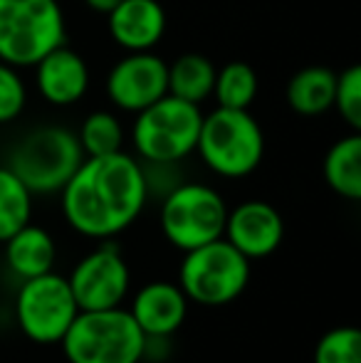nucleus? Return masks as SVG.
Returning <instances> with one entry per match:
<instances>
[{"instance_id":"nucleus-8","label":"nucleus","mask_w":361,"mask_h":363,"mask_svg":"<svg viewBox=\"0 0 361 363\" xmlns=\"http://www.w3.org/2000/svg\"><path fill=\"white\" fill-rule=\"evenodd\" d=\"M228 203L213 186L198 181H181L164 193L159 225L171 247L188 252L223 238Z\"/></svg>"},{"instance_id":"nucleus-20","label":"nucleus","mask_w":361,"mask_h":363,"mask_svg":"<svg viewBox=\"0 0 361 363\" xmlns=\"http://www.w3.org/2000/svg\"><path fill=\"white\" fill-rule=\"evenodd\" d=\"M260 91V79L257 72L243 60L226 62L221 69H216V82H213V99L216 106L226 109H250L252 101Z\"/></svg>"},{"instance_id":"nucleus-11","label":"nucleus","mask_w":361,"mask_h":363,"mask_svg":"<svg viewBox=\"0 0 361 363\" xmlns=\"http://www.w3.org/2000/svg\"><path fill=\"white\" fill-rule=\"evenodd\" d=\"M104 91L114 109L136 114L169 94V62L154 50L124 52L106 72Z\"/></svg>"},{"instance_id":"nucleus-14","label":"nucleus","mask_w":361,"mask_h":363,"mask_svg":"<svg viewBox=\"0 0 361 363\" xmlns=\"http://www.w3.org/2000/svg\"><path fill=\"white\" fill-rule=\"evenodd\" d=\"M169 15L159 0H121L106 13V33L124 52H151L161 45Z\"/></svg>"},{"instance_id":"nucleus-4","label":"nucleus","mask_w":361,"mask_h":363,"mask_svg":"<svg viewBox=\"0 0 361 363\" xmlns=\"http://www.w3.org/2000/svg\"><path fill=\"white\" fill-rule=\"evenodd\" d=\"M67 43L60 0H0V60L33 69L50 50Z\"/></svg>"},{"instance_id":"nucleus-18","label":"nucleus","mask_w":361,"mask_h":363,"mask_svg":"<svg viewBox=\"0 0 361 363\" xmlns=\"http://www.w3.org/2000/svg\"><path fill=\"white\" fill-rule=\"evenodd\" d=\"M322 173L327 186L344 201L361 198V134H352L337 139L329 146L322 163Z\"/></svg>"},{"instance_id":"nucleus-1","label":"nucleus","mask_w":361,"mask_h":363,"mask_svg":"<svg viewBox=\"0 0 361 363\" xmlns=\"http://www.w3.org/2000/svg\"><path fill=\"white\" fill-rule=\"evenodd\" d=\"M149 196L141 161L119 151L84 158L60 191V206L74 233L101 242L129 230L144 213Z\"/></svg>"},{"instance_id":"nucleus-2","label":"nucleus","mask_w":361,"mask_h":363,"mask_svg":"<svg viewBox=\"0 0 361 363\" xmlns=\"http://www.w3.org/2000/svg\"><path fill=\"white\" fill-rule=\"evenodd\" d=\"M265 131L250 109L216 106L203 114L196 153L211 173L240 181L260 168L265 158Z\"/></svg>"},{"instance_id":"nucleus-15","label":"nucleus","mask_w":361,"mask_h":363,"mask_svg":"<svg viewBox=\"0 0 361 363\" xmlns=\"http://www.w3.org/2000/svg\"><path fill=\"white\" fill-rule=\"evenodd\" d=\"M188 306L191 301L183 294L179 282L156 279L136 289L126 311L146 339H169L188 319Z\"/></svg>"},{"instance_id":"nucleus-21","label":"nucleus","mask_w":361,"mask_h":363,"mask_svg":"<svg viewBox=\"0 0 361 363\" xmlns=\"http://www.w3.org/2000/svg\"><path fill=\"white\" fill-rule=\"evenodd\" d=\"M77 139L84 151V158L111 156V153L124 151L126 129L114 111L96 109L84 116L82 126H79V131H77Z\"/></svg>"},{"instance_id":"nucleus-17","label":"nucleus","mask_w":361,"mask_h":363,"mask_svg":"<svg viewBox=\"0 0 361 363\" xmlns=\"http://www.w3.org/2000/svg\"><path fill=\"white\" fill-rule=\"evenodd\" d=\"M337 72L322 65H309L292 74L287 82V104L299 116L327 114L334 106Z\"/></svg>"},{"instance_id":"nucleus-25","label":"nucleus","mask_w":361,"mask_h":363,"mask_svg":"<svg viewBox=\"0 0 361 363\" xmlns=\"http://www.w3.org/2000/svg\"><path fill=\"white\" fill-rule=\"evenodd\" d=\"M28 101V82L23 79L20 69L0 60V126L20 119Z\"/></svg>"},{"instance_id":"nucleus-12","label":"nucleus","mask_w":361,"mask_h":363,"mask_svg":"<svg viewBox=\"0 0 361 363\" xmlns=\"http://www.w3.org/2000/svg\"><path fill=\"white\" fill-rule=\"evenodd\" d=\"M223 238L250 262L265 259L284 242L282 213L267 201H243L228 208Z\"/></svg>"},{"instance_id":"nucleus-23","label":"nucleus","mask_w":361,"mask_h":363,"mask_svg":"<svg viewBox=\"0 0 361 363\" xmlns=\"http://www.w3.org/2000/svg\"><path fill=\"white\" fill-rule=\"evenodd\" d=\"M312 363H361V331L357 326H334L319 336Z\"/></svg>"},{"instance_id":"nucleus-16","label":"nucleus","mask_w":361,"mask_h":363,"mask_svg":"<svg viewBox=\"0 0 361 363\" xmlns=\"http://www.w3.org/2000/svg\"><path fill=\"white\" fill-rule=\"evenodd\" d=\"M3 247L5 264L20 282L52 272L55 262H57L55 238L50 235V230H45L43 225H35L33 220L18 233L10 235L3 242Z\"/></svg>"},{"instance_id":"nucleus-22","label":"nucleus","mask_w":361,"mask_h":363,"mask_svg":"<svg viewBox=\"0 0 361 363\" xmlns=\"http://www.w3.org/2000/svg\"><path fill=\"white\" fill-rule=\"evenodd\" d=\"M33 198L8 166H0V245L33 220Z\"/></svg>"},{"instance_id":"nucleus-3","label":"nucleus","mask_w":361,"mask_h":363,"mask_svg":"<svg viewBox=\"0 0 361 363\" xmlns=\"http://www.w3.org/2000/svg\"><path fill=\"white\" fill-rule=\"evenodd\" d=\"M203 124V109L174 94L136 111L129 131L134 156L141 163L176 166L196 153L198 134Z\"/></svg>"},{"instance_id":"nucleus-24","label":"nucleus","mask_w":361,"mask_h":363,"mask_svg":"<svg viewBox=\"0 0 361 363\" xmlns=\"http://www.w3.org/2000/svg\"><path fill=\"white\" fill-rule=\"evenodd\" d=\"M342 121L352 131L361 129V67L349 65L347 69L337 74V86H334V106Z\"/></svg>"},{"instance_id":"nucleus-9","label":"nucleus","mask_w":361,"mask_h":363,"mask_svg":"<svg viewBox=\"0 0 361 363\" xmlns=\"http://www.w3.org/2000/svg\"><path fill=\"white\" fill-rule=\"evenodd\" d=\"M77 314L79 306L67 277L57 274L55 269L20 282L15 294V321L25 339L33 344H60Z\"/></svg>"},{"instance_id":"nucleus-10","label":"nucleus","mask_w":361,"mask_h":363,"mask_svg":"<svg viewBox=\"0 0 361 363\" xmlns=\"http://www.w3.org/2000/svg\"><path fill=\"white\" fill-rule=\"evenodd\" d=\"M70 289L79 311L114 309L124 306L131 291V269L121 250L111 240H101L99 247L84 255L67 274Z\"/></svg>"},{"instance_id":"nucleus-5","label":"nucleus","mask_w":361,"mask_h":363,"mask_svg":"<svg viewBox=\"0 0 361 363\" xmlns=\"http://www.w3.org/2000/svg\"><path fill=\"white\" fill-rule=\"evenodd\" d=\"M67 363H141L149 339L124 306L79 311L60 341Z\"/></svg>"},{"instance_id":"nucleus-13","label":"nucleus","mask_w":361,"mask_h":363,"mask_svg":"<svg viewBox=\"0 0 361 363\" xmlns=\"http://www.w3.org/2000/svg\"><path fill=\"white\" fill-rule=\"evenodd\" d=\"M33 72L40 99L57 109L79 104L91 86L89 62L67 43L50 50L40 62H35Z\"/></svg>"},{"instance_id":"nucleus-7","label":"nucleus","mask_w":361,"mask_h":363,"mask_svg":"<svg viewBox=\"0 0 361 363\" xmlns=\"http://www.w3.org/2000/svg\"><path fill=\"white\" fill-rule=\"evenodd\" d=\"M250 284V259L243 257L226 238L183 252L179 287L188 301L201 306H226L243 296Z\"/></svg>"},{"instance_id":"nucleus-26","label":"nucleus","mask_w":361,"mask_h":363,"mask_svg":"<svg viewBox=\"0 0 361 363\" xmlns=\"http://www.w3.org/2000/svg\"><path fill=\"white\" fill-rule=\"evenodd\" d=\"M84 5L91 10V13H99V15H106L109 10H114L121 0H82Z\"/></svg>"},{"instance_id":"nucleus-19","label":"nucleus","mask_w":361,"mask_h":363,"mask_svg":"<svg viewBox=\"0 0 361 363\" xmlns=\"http://www.w3.org/2000/svg\"><path fill=\"white\" fill-rule=\"evenodd\" d=\"M216 69V65L201 52L179 55L174 62H169V94L203 106V101L213 94Z\"/></svg>"},{"instance_id":"nucleus-6","label":"nucleus","mask_w":361,"mask_h":363,"mask_svg":"<svg viewBox=\"0 0 361 363\" xmlns=\"http://www.w3.org/2000/svg\"><path fill=\"white\" fill-rule=\"evenodd\" d=\"M84 161L77 131L57 124L28 131L10 151L5 166L25 183L33 196H55Z\"/></svg>"}]
</instances>
